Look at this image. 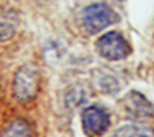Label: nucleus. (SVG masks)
Returning <instances> with one entry per match:
<instances>
[{
  "label": "nucleus",
  "instance_id": "f257e3e1",
  "mask_svg": "<svg viewBox=\"0 0 154 137\" xmlns=\"http://www.w3.org/2000/svg\"><path fill=\"white\" fill-rule=\"evenodd\" d=\"M116 22L118 14L104 3H93L82 11V24L91 34H97Z\"/></svg>",
  "mask_w": 154,
  "mask_h": 137
},
{
  "label": "nucleus",
  "instance_id": "f03ea898",
  "mask_svg": "<svg viewBox=\"0 0 154 137\" xmlns=\"http://www.w3.org/2000/svg\"><path fill=\"white\" fill-rule=\"evenodd\" d=\"M99 54L109 61H119L130 54V45L119 31H108L96 41Z\"/></svg>",
  "mask_w": 154,
  "mask_h": 137
},
{
  "label": "nucleus",
  "instance_id": "7ed1b4c3",
  "mask_svg": "<svg viewBox=\"0 0 154 137\" xmlns=\"http://www.w3.org/2000/svg\"><path fill=\"white\" fill-rule=\"evenodd\" d=\"M39 86L38 71L31 65H24L18 69L14 79V97L19 102H30L34 99Z\"/></svg>",
  "mask_w": 154,
  "mask_h": 137
},
{
  "label": "nucleus",
  "instance_id": "20e7f679",
  "mask_svg": "<svg viewBox=\"0 0 154 137\" xmlns=\"http://www.w3.org/2000/svg\"><path fill=\"white\" fill-rule=\"evenodd\" d=\"M82 129L88 136H101L108 130L111 119L104 109L99 106H89L82 111Z\"/></svg>",
  "mask_w": 154,
  "mask_h": 137
},
{
  "label": "nucleus",
  "instance_id": "39448f33",
  "mask_svg": "<svg viewBox=\"0 0 154 137\" xmlns=\"http://www.w3.org/2000/svg\"><path fill=\"white\" fill-rule=\"evenodd\" d=\"M123 106L125 110L130 117L137 121H146L154 117L153 105L137 91H131L123 98Z\"/></svg>",
  "mask_w": 154,
  "mask_h": 137
},
{
  "label": "nucleus",
  "instance_id": "423d86ee",
  "mask_svg": "<svg viewBox=\"0 0 154 137\" xmlns=\"http://www.w3.org/2000/svg\"><path fill=\"white\" fill-rule=\"evenodd\" d=\"M114 137H154V130L143 125H126L118 129Z\"/></svg>",
  "mask_w": 154,
  "mask_h": 137
},
{
  "label": "nucleus",
  "instance_id": "0eeeda50",
  "mask_svg": "<svg viewBox=\"0 0 154 137\" xmlns=\"http://www.w3.org/2000/svg\"><path fill=\"white\" fill-rule=\"evenodd\" d=\"M2 137H32L31 126L24 119H15L4 130Z\"/></svg>",
  "mask_w": 154,
  "mask_h": 137
},
{
  "label": "nucleus",
  "instance_id": "6e6552de",
  "mask_svg": "<svg viewBox=\"0 0 154 137\" xmlns=\"http://www.w3.org/2000/svg\"><path fill=\"white\" fill-rule=\"evenodd\" d=\"M15 22L8 14L0 15V40H8L15 33Z\"/></svg>",
  "mask_w": 154,
  "mask_h": 137
}]
</instances>
